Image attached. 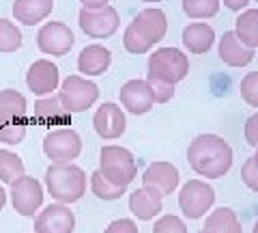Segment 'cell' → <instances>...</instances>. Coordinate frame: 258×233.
Instances as JSON below:
<instances>
[{"label":"cell","mask_w":258,"mask_h":233,"mask_svg":"<svg viewBox=\"0 0 258 233\" xmlns=\"http://www.w3.org/2000/svg\"><path fill=\"white\" fill-rule=\"evenodd\" d=\"M245 141L252 147H258V115H252L245 121Z\"/></svg>","instance_id":"36"},{"label":"cell","mask_w":258,"mask_h":233,"mask_svg":"<svg viewBox=\"0 0 258 233\" xmlns=\"http://www.w3.org/2000/svg\"><path fill=\"white\" fill-rule=\"evenodd\" d=\"M187 162L191 171L207 179H220L232 166V149L217 134H200L189 143Z\"/></svg>","instance_id":"1"},{"label":"cell","mask_w":258,"mask_h":233,"mask_svg":"<svg viewBox=\"0 0 258 233\" xmlns=\"http://www.w3.org/2000/svg\"><path fill=\"white\" fill-rule=\"evenodd\" d=\"M220 59L230 67H245L254 61V48H247L239 41L235 30H226L220 39Z\"/></svg>","instance_id":"18"},{"label":"cell","mask_w":258,"mask_h":233,"mask_svg":"<svg viewBox=\"0 0 258 233\" xmlns=\"http://www.w3.org/2000/svg\"><path fill=\"white\" fill-rule=\"evenodd\" d=\"M215 43V30L207 22H194L183 30V45L191 54H205Z\"/></svg>","instance_id":"22"},{"label":"cell","mask_w":258,"mask_h":233,"mask_svg":"<svg viewBox=\"0 0 258 233\" xmlns=\"http://www.w3.org/2000/svg\"><path fill=\"white\" fill-rule=\"evenodd\" d=\"M226 9H230V11H241V9H245L249 0H222Z\"/></svg>","instance_id":"37"},{"label":"cell","mask_w":258,"mask_h":233,"mask_svg":"<svg viewBox=\"0 0 258 233\" xmlns=\"http://www.w3.org/2000/svg\"><path fill=\"white\" fill-rule=\"evenodd\" d=\"M103 233H140V231H138V224L132 218H118V220H112Z\"/></svg>","instance_id":"35"},{"label":"cell","mask_w":258,"mask_h":233,"mask_svg":"<svg viewBox=\"0 0 258 233\" xmlns=\"http://www.w3.org/2000/svg\"><path fill=\"white\" fill-rule=\"evenodd\" d=\"M254 158H256V162H258V149H256V154H254Z\"/></svg>","instance_id":"41"},{"label":"cell","mask_w":258,"mask_h":233,"mask_svg":"<svg viewBox=\"0 0 258 233\" xmlns=\"http://www.w3.org/2000/svg\"><path fill=\"white\" fill-rule=\"evenodd\" d=\"M241 179H243V183L249 190L258 192V162H256L254 156L247 158L245 164L241 166Z\"/></svg>","instance_id":"33"},{"label":"cell","mask_w":258,"mask_h":233,"mask_svg":"<svg viewBox=\"0 0 258 233\" xmlns=\"http://www.w3.org/2000/svg\"><path fill=\"white\" fill-rule=\"evenodd\" d=\"M7 205V192H5V188L0 186V212H3V207Z\"/></svg>","instance_id":"39"},{"label":"cell","mask_w":258,"mask_h":233,"mask_svg":"<svg viewBox=\"0 0 258 233\" xmlns=\"http://www.w3.org/2000/svg\"><path fill=\"white\" fill-rule=\"evenodd\" d=\"M26 136V121H15L0 125V143L5 145H20Z\"/></svg>","instance_id":"30"},{"label":"cell","mask_w":258,"mask_h":233,"mask_svg":"<svg viewBox=\"0 0 258 233\" xmlns=\"http://www.w3.org/2000/svg\"><path fill=\"white\" fill-rule=\"evenodd\" d=\"M43 154L52 162H74L82 154V138L71 127H56L50 130L43 138Z\"/></svg>","instance_id":"8"},{"label":"cell","mask_w":258,"mask_h":233,"mask_svg":"<svg viewBox=\"0 0 258 233\" xmlns=\"http://www.w3.org/2000/svg\"><path fill=\"white\" fill-rule=\"evenodd\" d=\"M9 186L13 210L20 216H35V212H39V207L43 205V186L39 183V179L22 175V177L11 181Z\"/></svg>","instance_id":"10"},{"label":"cell","mask_w":258,"mask_h":233,"mask_svg":"<svg viewBox=\"0 0 258 233\" xmlns=\"http://www.w3.org/2000/svg\"><path fill=\"white\" fill-rule=\"evenodd\" d=\"M58 98L67 112H84L99 100V86L82 76H67L60 84Z\"/></svg>","instance_id":"6"},{"label":"cell","mask_w":258,"mask_h":233,"mask_svg":"<svg viewBox=\"0 0 258 233\" xmlns=\"http://www.w3.org/2000/svg\"><path fill=\"white\" fill-rule=\"evenodd\" d=\"M215 203V190L203 179H189L179 192V207L185 218L198 220Z\"/></svg>","instance_id":"7"},{"label":"cell","mask_w":258,"mask_h":233,"mask_svg":"<svg viewBox=\"0 0 258 233\" xmlns=\"http://www.w3.org/2000/svg\"><path fill=\"white\" fill-rule=\"evenodd\" d=\"M99 171L108 181L116 183V186H129L138 177V166H136L134 154L125 147H118V145L101 147Z\"/></svg>","instance_id":"5"},{"label":"cell","mask_w":258,"mask_h":233,"mask_svg":"<svg viewBox=\"0 0 258 233\" xmlns=\"http://www.w3.org/2000/svg\"><path fill=\"white\" fill-rule=\"evenodd\" d=\"M254 233H258V222H256V227H254Z\"/></svg>","instance_id":"42"},{"label":"cell","mask_w":258,"mask_h":233,"mask_svg":"<svg viewBox=\"0 0 258 233\" xmlns=\"http://www.w3.org/2000/svg\"><path fill=\"white\" fill-rule=\"evenodd\" d=\"M78 24L82 33L91 39H108L118 30V13L114 7H101V9H86L82 7L78 15Z\"/></svg>","instance_id":"9"},{"label":"cell","mask_w":258,"mask_h":233,"mask_svg":"<svg viewBox=\"0 0 258 233\" xmlns=\"http://www.w3.org/2000/svg\"><path fill=\"white\" fill-rule=\"evenodd\" d=\"M235 33L247 48H258V9H245L235 20Z\"/></svg>","instance_id":"25"},{"label":"cell","mask_w":258,"mask_h":233,"mask_svg":"<svg viewBox=\"0 0 258 233\" xmlns=\"http://www.w3.org/2000/svg\"><path fill=\"white\" fill-rule=\"evenodd\" d=\"M54 9V0H15L13 18L24 26H35L43 22Z\"/></svg>","instance_id":"21"},{"label":"cell","mask_w":258,"mask_h":233,"mask_svg":"<svg viewBox=\"0 0 258 233\" xmlns=\"http://www.w3.org/2000/svg\"><path fill=\"white\" fill-rule=\"evenodd\" d=\"M220 11V0H183V13L191 20H209Z\"/></svg>","instance_id":"28"},{"label":"cell","mask_w":258,"mask_h":233,"mask_svg":"<svg viewBox=\"0 0 258 233\" xmlns=\"http://www.w3.org/2000/svg\"><path fill=\"white\" fill-rule=\"evenodd\" d=\"M166 30L168 20L164 11L157 7L142 9L125 28L123 45L129 54H144L166 37Z\"/></svg>","instance_id":"2"},{"label":"cell","mask_w":258,"mask_h":233,"mask_svg":"<svg viewBox=\"0 0 258 233\" xmlns=\"http://www.w3.org/2000/svg\"><path fill=\"white\" fill-rule=\"evenodd\" d=\"M149 84H151V93L155 104H166L174 98V84H164V82H157V80H149Z\"/></svg>","instance_id":"34"},{"label":"cell","mask_w":258,"mask_h":233,"mask_svg":"<svg viewBox=\"0 0 258 233\" xmlns=\"http://www.w3.org/2000/svg\"><path fill=\"white\" fill-rule=\"evenodd\" d=\"M82 3V7H86V9H101V7H108L110 0H80Z\"/></svg>","instance_id":"38"},{"label":"cell","mask_w":258,"mask_h":233,"mask_svg":"<svg viewBox=\"0 0 258 233\" xmlns=\"http://www.w3.org/2000/svg\"><path fill=\"white\" fill-rule=\"evenodd\" d=\"M93 125H95V132L99 134L103 141H114L125 134L127 119L118 104L106 102V104H101V108H97L95 117H93Z\"/></svg>","instance_id":"14"},{"label":"cell","mask_w":258,"mask_h":233,"mask_svg":"<svg viewBox=\"0 0 258 233\" xmlns=\"http://www.w3.org/2000/svg\"><path fill=\"white\" fill-rule=\"evenodd\" d=\"M76 229V216L67 203H52L35 218V233H71Z\"/></svg>","instance_id":"12"},{"label":"cell","mask_w":258,"mask_h":233,"mask_svg":"<svg viewBox=\"0 0 258 233\" xmlns=\"http://www.w3.org/2000/svg\"><path fill=\"white\" fill-rule=\"evenodd\" d=\"M76 37L64 22H45L37 33V48L47 56H64L74 48Z\"/></svg>","instance_id":"11"},{"label":"cell","mask_w":258,"mask_h":233,"mask_svg":"<svg viewBox=\"0 0 258 233\" xmlns=\"http://www.w3.org/2000/svg\"><path fill=\"white\" fill-rule=\"evenodd\" d=\"M26 84H28V89L32 91V95H37V98H45V95H52L56 89H58L60 71L52 61L39 59L28 67Z\"/></svg>","instance_id":"13"},{"label":"cell","mask_w":258,"mask_h":233,"mask_svg":"<svg viewBox=\"0 0 258 233\" xmlns=\"http://www.w3.org/2000/svg\"><path fill=\"white\" fill-rule=\"evenodd\" d=\"M147 80H157L164 84H176L187 78L189 59L179 48H159L149 56Z\"/></svg>","instance_id":"4"},{"label":"cell","mask_w":258,"mask_h":233,"mask_svg":"<svg viewBox=\"0 0 258 233\" xmlns=\"http://www.w3.org/2000/svg\"><path fill=\"white\" fill-rule=\"evenodd\" d=\"M24 175V160L9 149H0V181L11 183Z\"/></svg>","instance_id":"27"},{"label":"cell","mask_w":258,"mask_h":233,"mask_svg":"<svg viewBox=\"0 0 258 233\" xmlns=\"http://www.w3.org/2000/svg\"><path fill=\"white\" fill-rule=\"evenodd\" d=\"M200 233H243L237 212L230 207H217L207 216L205 227Z\"/></svg>","instance_id":"24"},{"label":"cell","mask_w":258,"mask_h":233,"mask_svg":"<svg viewBox=\"0 0 258 233\" xmlns=\"http://www.w3.org/2000/svg\"><path fill=\"white\" fill-rule=\"evenodd\" d=\"M45 188L58 203H78L86 195V173L74 162H54L45 171Z\"/></svg>","instance_id":"3"},{"label":"cell","mask_w":258,"mask_h":233,"mask_svg":"<svg viewBox=\"0 0 258 233\" xmlns=\"http://www.w3.org/2000/svg\"><path fill=\"white\" fill-rule=\"evenodd\" d=\"M26 108L28 102L20 91L15 89L0 91V125L26 121Z\"/></svg>","instance_id":"23"},{"label":"cell","mask_w":258,"mask_h":233,"mask_svg":"<svg viewBox=\"0 0 258 233\" xmlns=\"http://www.w3.org/2000/svg\"><path fill=\"white\" fill-rule=\"evenodd\" d=\"M112 63V52L101 43L86 45L78 56V69L84 76H101L106 74Z\"/></svg>","instance_id":"20"},{"label":"cell","mask_w":258,"mask_h":233,"mask_svg":"<svg viewBox=\"0 0 258 233\" xmlns=\"http://www.w3.org/2000/svg\"><path fill=\"white\" fill-rule=\"evenodd\" d=\"M32 121L45 127L52 125H71V112L64 110L62 102L58 98V93L45 95V98H39L35 102V108H32Z\"/></svg>","instance_id":"17"},{"label":"cell","mask_w":258,"mask_h":233,"mask_svg":"<svg viewBox=\"0 0 258 233\" xmlns=\"http://www.w3.org/2000/svg\"><path fill=\"white\" fill-rule=\"evenodd\" d=\"M91 190H93V195L101 201H116L127 192V186H116V183H112L103 177L101 171H95L91 175Z\"/></svg>","instance_id":"26"},{"label":"cell","mask_w":258,"mask_h":233,"mask_svg":"<svg viewBox=\"0 0 258 233\" xmlns=\"http://www.w3.org/2000/svg\"><path fill=\"white\" fill-rule=\"evenodd\" d=\"M153 233H189V231H187V224H185L179 216L166 214V216H161L159 220H155Z\"/></svg>","instance_id":"31"},{"label":"cell","mask_w":258,"mask_h":233,"mask_svg":"<svg viewBox=\"0 0 258 233\" xmlns=\"http://www.w3.org/2000/svg\"><path fill=\"white\" fill-rule=\"evenodd\" d=\"M118 100H120V106L136 117L147 115L153 108V104H155L149 80H129V82H125L118 91Z\"/></svg>","instance_id":"15"},{"label":"cell","mask_w":258,"mask_h":233,"mask_svg":"<svg viewBox=\"0 0 258 233\" xmlns=\"http://www.w3.org/2000/svg\"><path fill=\"white\" fill-rule=\"evenodd\" d=\"M144 3H159V0H144Z\"/></svg>","instance_id":"40"},{"label":"cell","mask_w":258,"mask_h":233,"mask_svg":"<svg viewBox=\"0 0 258 233\" xmlns=\"http://www.w3.org/2000/svg\"><path fill=\"white\" fill-rule=\"evenodd\" d=\"M161 199L157 190L142 186L129 195V212L138 220H153L161 212Z\"/></svg>","instance_id":"19"},{"label":"cell","mask_w":258,"mask_h":233,"mask_svg":"<svg viewBox=\"0 0 258 233\" xmlns=\"http://www.w3.org/2000/svg\"><path fill=\"white\" fill-rule=\"evenodd\" d=\"M241 98H243L249 106L258 108V71H252V74H245V78L241 80L239 84Z\"/></svg>","instance_id":"32"},{"label":"cell","mask_w":258,"mask_h":233,"mask_svg":"<svg viewBox=\"0 0 258 233\" xmlns=\"http://www.w3.org/2000/svg\"><path fill=\"white\" fill-rule=\"evenodd\" d=\"M24 43L20 28L13 22L0 18V52H18Z\"/></svg>","instance_id":"29"},{"label":"cell","mask_w":258,"mask_h":233,"mask_svg":"<svg viewBox=\"0 0 258 233\" xmlns=\"http://www.w3.org/2000/svg\"><path fill=\"white\" fill-rule=\"evenodd\" d=\"M256 3H258V0H256Z\"/></svg>","instance_id":"43"},{"label":"cell","mask_w":258,"mask_h":233,"mask_svg":"<svg viewBox=\"0 0 258 233\" xmlns=\"http://www.w3.org/2000/svg\"><path fill=\"white\" fill-rule=\"evenodd\" d=\"M142 186L157 190L161 197H170L179 186V168L172 162H153L142 173Z\"/></svg>","instance_id":"16"}]
</instances>
